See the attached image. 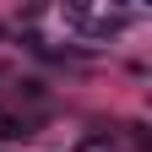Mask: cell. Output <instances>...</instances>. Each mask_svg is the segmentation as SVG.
<instances>
[{
    "label": "cell",
    "mask_w": 152,
    "mask_h": 152,
    "mask_svg": "<svg viewBox=\"0 0 152 152\" xmlns=\"http://www.w3.org/2000/svg\"><path fill=\"white\" fill-rule=\"evenodd\" d=\"M76 152H120V141H114V136H87Z\"/></svg>",
    "instance_id": "cell-2"
},
{
    "label": "cell",
    "mask_w": 152,
    "mask_h": 152,
    "mask_svg": "<svg viewBox=\"0 0 152 152\" xmlns=\"http://www.w3.org/2000/svg\"><path fill=\"white\" fill-rule=\"evenodd\" d=\"M38 136V114H11V109H0V141H27Z\"/></svg>",
    "instance_id": "cell-1"
}]
</instances>
